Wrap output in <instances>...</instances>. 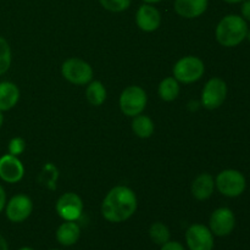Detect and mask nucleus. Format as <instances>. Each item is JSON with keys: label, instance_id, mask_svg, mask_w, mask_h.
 <instances>
[{"label": "nucleus", "instance_id": "21", "mask_svg": "<svg viewBox=\"0 0 250 250\" xmlns=\"http://www.w3.org/2000/svg\"><path fill=\"white\" fill-rule=\"evenodd\" d=\"M149 236L155 244L163 246L170 241V229L163 222H155L149 229Z\"/></svg>", "mask_w": 250, "mask_h": 250}, {"label": "nucleus", "instance_id": "6", "mask_svg": "<svg viewBox=\"0 0 250 250\" xmlns=\"http://www.w3.org/2000/svg\"><path fill=\"white\" fill-rule=\"evenodd\" d=\"M61 73L68 82L77 85H84L93 78V68L85 61L81 59H68L62 63Z\"/></svg>", "mask_w": 250, "mask_h": 250}, {"label": "nucleus", "instance_id": "13", "mask_svg": "<svg viewBox=\"0 0 250 250\" xmlns=\"http://www.w3.org/2000/svg\"><path fill=\"white\" fill-rule=\"evenodd\" d=\"M137 26L144 32H154L160 27L161 15L151 4H143L136 14Z\"/></svg>", "mask_w": 250, "mask_h": 250}, {"label": "nucleus", "instance_id": "20", "mask_svg": "<svg viewBox=\"0 0 250 250\" xmlns=\"http://www.w3.org/2000/svg\"><path fill=\"white\" fill-rule=\"evenodd\" d=\"M85 98L88 102L94 106H99L106 99V89L100 81L89 82V85L85 90Z\"/></svg>", "mask_w": 250, "mask_h": 250}, {"label": "nucleus", "instance_id": "12", "mask_svg": "<svg viewBox=\"0 0 250 250\" xmlns=\"http://www.w3.org/2000/svg\"><path fill=\"white\" fill-rule=\"evenodd\" d=\"M24 167L21 160L11 154L0 158V180L6 183H17L23 178Z\"/></svg>", "mask_w": 250, "mask_h": 250}, {"label": "nucleus", "instance_id": "10", "mask_svg": "<svg viewBox=\"0 0 250 250\" xmlns=\"http://www.w3.org/2000/svg\"><path fill=\"white\" fill-rule=\"evenodd\" d=\"M6 217L14 224L23 222L29 217L33 210V203L31 198L24 194H17L12 197L5 205Z\"/></svg>", "mask_w": 250, "mask_h": 250}, {"label": "nucleus", "instance_id": "14", "mask_svg": "<svg viewBox=\"0 0 250 250\" xmlns=\"http://www.w3.org/2000/svg\"><path fill=\"white\" fill-rule=\"evenodd\" d=\"M208 5V0H176L175 10L185 19H195L207 11Z\"/></svg>", "mask_w": 250, "mask_h": 250}, {"label": "nucleus", "instance_id": "2", "mask_svg": "<svg viewBox=\"0 0 250 250\" xmlns=\"http://www.w3.org/2000/svg\"><path fill=\"white\" fill-rule=\"evenodd\" d=\"M248 24L242 16L238 15H227L216 27V39L222 46L233 48L239 45L248 34Z\"/></svg>", "mask_w": 250, "mask_h": 250}, {"label": "nucleus", "instance_id": "5", "mask_svg": "<svg viewBox=\"0 0 250 250\" xmlns=\"http://www.w3.org/2000/svg\"><path fill=\"white\" fill-rule=\"evenodd\" d=\"M205 66L203 60L197 56H185L180 59L173 66V76L178 82L188 83L197 82L203 77Z\"/></svg>", "mask_w": 250, "mask_h": 250}, {"label": "nucleus", "instance_id": "15", "mask_svg": "<svg viewBox=\"0 0 250 250\" xmlns=\"http://www.w3.org/2000/svg\"><path fill=\"white\" fill-rule=\"evenodd\" d=\"M215 181L210 173H200L192 183V194L198 200H207L212 195Z\"/></svg>", "mask_w": 250, "mask_h": 250}, {"label": "nucleus", "instance_id": "19", "mask_svg": "<svg viewBox=\"0 0 250 250\" xmlns=\"http://www.w3.org/2000/svg\"><path fill=\"white\" fill-rule=\"evenodd\" d=\"M132 129L139 138H149L154 133V122L146 115H138L132 122Z\"/></svg>", "mask_w": 250, "mask_h": 250}, {"label": "nucleus", "instance_id": "16", "mask_svg": "<svg viewBox=\"0 0 250 250\" xmlns=\"http://www.w3.org/2000/svg\"><path fill=\"white\" fill-rule=\"evenodd\" d=\"M20 100V89L15 83L0 82V111L11 110Z\"/></svg>", "mask_w": 250, "mask_h": 250}, {"label": "nucleus", "instance_id": "4", "mask_svg": "<svg viewBox=\"0 0 250 250\" xmlns=\"http://www.w3.org/2000/svg\"><path fill=\"white\" fill-rule=\"evenodd\" d=\"M146 106V93L138 85H129L120 97V109L126 116L136 117L144 111Z\"/></svg>", "mask_w": 250, "mask_h": 250}, {"label": "nucleus", "instance_id": "11", "mask_svg": "<svg viewBox=\"0 0 250 250\" xmlns=\"http://www.w3.org/2000/svg\"><path fill=\"white\" fill-rule=\"evenodd\" d=\"M83 211V202L76 193L68 192L56 202V212L65 221H76Z\"/></svg>", "mask_w": 250, "mask_h": 250}, {"label": "nucleus", "instance_id": "3", "mask_svg": "<svg viewBox=\"0 0 250 250\" xmlns=\"http://www.w3.org/2000/svg\"><path fill=\"white\" fill-rule=\"evenodd\" d=\"M215 186L222 195L229 198H236L243 194L247 188V180L238 170H224L217 175Z\"/></svg>", "mask_w": 250, "mask_h": 250}, {"label": "nucleus", "instance_id": "34", "mask_svg": "<svg viewBox=\"0 0 250 250\" xmlns=\"http://www.w3.org/2000/svg\"><path fill=\"white\" fill-rule=\"evenodd\" d=\"M51 250H59V249H51Z\"/></svg>", "mask_w": 250, "mask_h": 250}, {"label": "nucleus", "instance_id": "31", "mask_svg": "<svg viewBox=\"0 0 250 250\" xmlns=\"http://www.w3.org/2000/svg\"><path fill=\"white\" fill-rule=\"evenodd\" d=\"M2 124H4V115H2V111H0V128H1Z\"/></svg>", "mask_w": 250, "mask_h": 250}, {"label": "nucleus", "instance_id": "26", "mask_svg": "<svg viewBox=\"0 0 250 250\" xmlns=\"http://www.w3.org/2000/svg\"><path fill=\"white\" fill-rule=\"evenodd\" d=\"M241 11H242V17H243L246 21L250 22V0H244Z\"/></svg>", "mask_w": 250, "mask_h": 250}, {"label": "nucleus", "instance_id": "22", "mask_svg": "<svg viewBox=\"0 0 250 250\" xmlns=\"http://www.w3.org/2000/svg\"><path fill=\"white\" fill-rule=\"evenodd\" d=\"M11 49L6 39L0 37V76L7 72L11 66Z\"/></svg>", "mask_w": 250, "mask_h": 250}, {"label": "nucleus", "instance_id": "18", "mask_svg": "<svg viewBox=\"0 0 250 250\" xmlns=\"http://www.w3.org/2000/svg\"><path fill=\"white\" fill-rule=\"evenodd\" d=\"M159 95L165 102H172L180 94V84L175 77H167L159 84Z\"/></svg>", "mask_w": 250, "mask_h": 250}, {"label": "nucleus", "instance_id": "30", "mask_svg": "<svg viewBox=\"0 0 250 250\" xmlns=\"http://www.w3.org/2000/svg\"><path fill=\"white\" fill-rule=\"evenodd\" d=\"M143 1L146 2V4H155V2L163 1V0H143Z\"/></svg>", "mask_w": 250, "mask_h": 250}, {"label": "nucleus", "instance_id": "9", "mask_svg": "<svg viewBox=\"0 0 250 250\" xmlns=\"http://www.w3.org/2000/svg\"><path fill=\"white\" fill-rule=\"evenodd\" d=\"M186 242L189 250L214 249V234L204 225H192L186 232Z\"/></svg>", "mask_w": 250, "mask_h": 250}, {"label": "nucleus", "instance_id": "24", "mask_svg": "<svg viewBox=\"0 0 250 250\" xmlns=\"http://www.w3.org/2000/svg\"><path fill=\"white\" fill-rule=\"evenodd\" d=\"M7 149H9V154H11V155L14 156H19L21 155L24 151V149H26V142H24L23 138L15 137V138H12L11 141L9 142Z\"/></svg>", "mask_w": 250, "mask_h": 250}, {"label": "nucleus", "instance_id": "29", "mask_svg": "<svg viewBox=\"0 0 250 250\" xmlns=\"http://www.w3.org/2000/svg\"><path fill=\"white\" fill-rule=\"evenodd\" d=\"M224 1L229 2V4H238V2H243L244 0H224Z\"/></svg>", "mask_w": 250, "mask_h": 250}, {"label": "nucleus", "instance_id": "7", "mask_svg": "<svg viewBox=\"0 0 250 250\" xmlns=\"http://www.w3.org/2000/svg\"><path fill=\"white\" fill-rule=\"evenodd\" d=\"M227 97V84L219 77L210 78L202 92L203 106L209 110L217 109L224 104Z\"/></svg>", "mask_w": 250, "mask_h": 250}, {"label": "nucleus", "instance_id": "23", "mask_svg": "<svg viewBox=\"0 0 250 250\" xmlns=\"http://www.w3.org/2000/svg\"><path fill=\"white\" fill-rule=\"evenodd\" d=\"M99 1L105 10L111 12L125 11L131 5V0H99Z\"/></svg>", "mask_w": 250, "mask_h": 250}, {"label": "nucleus", "instance_id": "32", "mask_svg": "<svg viewBox=\"0 0 250 250\" xmlns=\"http://www.w3.org/2000/svg\"><path fill=\"white\" fill-rule=\"evenodd\" d=\"M19 250H34V249L29 248V247H23V248H21V249H19Z\"/></svg>", "mask_w": 250, "mask_h": 250}, {"label": "nucleus", "instance_id": "17", "mask_svg": "<svg viewBox=\"0 0 250 250\" xmlns=\"http://www.w3.org/2000/svg\"><path fill=\"white\" fill-rule=\"evenodd\" d=\"M81 237V229L75 221H66L56 231V239L61 246L71 247L78 242Z\"/></svg>", "mask_w": 250, "mask_h": 250}, {"label": "nucleus", "instance_id": "28", "mask_svg": "<svg viewBox=\"0 0 250 250\" xmlns=\"http://www.w3.org/2000/svg\"><path fill=\"white\" fill-rule=\"evenodd\" d=\"M0 250H9V246H7L6 239L2 237V234H0Z\"/></svg>", "mask_w": 250, "mask_h": 250}, {"label": "nucleus", "instance_id": "25", "mask_svg": "<svg viewBox=\"0 0 250 250\" xmlns=\"http://www.w3.org/2000/svg\"><path fill=\"white\" fill-rule=\"evenodd\" d=\"M160 250H185V248H183L182 244L178 243V242H170V241H168L167 243H165V244H163V246H161Z\"/></svg>", "mask_w": 250, "mask_h": 250}, {"label": "nucleus", "instance_id": "33", "mask_svg": "<svg viewBox=\"0 0 250 250\" xmlns=\"http://www.w3.org/2000/svg\"><path fill=\"white\" fill-rule=\"evenodd\" d=\"M247 38H248V41L250 42V29L248 31V34H247Z\"/></svg>", "mask_w": 250, "mask_h": 250}, {"label": "nucleus", "instance_id": "8", "mask_svg": "<svg viewBox=\"0 0 250 250\" xmlns=\"http://www.w3.org/2000/svg\"><path fill=\"white\" fill-rule=\"evenodd\" d=\"M236 226V216L229 208H219L210 216L209 229L217 237H226Z\"/></svg>", "mask_w": 250, "mask_h": 250}, {"label": "nucleus", "instance_id": "27", "mask_svg": "<svg viewBox=\"0 0 250 250\" xmlns=\"http://www.w3.org/2000/svg\"><path fill=\"white\" fill-rule=\"evenodd\" d=\"M5 205H6V193L2 186L0 185V212H2V210L5 209Z\"/></svg>", "mask_w": 250, "mask_h": 250}, {"label": "nucleus", "instance_id": "1", "mask_svg": "<svg viewBox=\"0 0 250 250\" xmlns=\"http://www.w3.org/2000/svg\"><path fill=\"white\" fill-rule=\"evenodd\" d=\"M137 210V197L131 188L117 186L105 197L102 205V214L105 220L120 224L133 216Z\"/></svg>", "mask_w": 250, "mask_h": 250}]
</instances>
